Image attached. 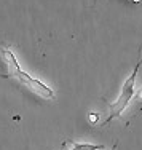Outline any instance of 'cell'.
I'll return each instance as SVG.
<instances>
[{"instance_id":"obj_3","label":"cell","mask_w":142,"mask_h":150,"mask_svg":"<svg viewBox=\"0 0 142 150\" xmlns=\"http://www.w3.org/2000/svg\"><path fill=\"white\" fill-rule=\"evenodd\" d=\"M104 149V145H94V144H70L66 150H99Z\"/></svg>"},{"instance_id":"obj_4","label":"cell","mask_w":142,"mask_h":150,"mask_svg":"<svg viewBox=\"0 0 142 150\" xmlns=\"http://www.w3.org/2000/svg\"><path fill=\"white\" fill-rule=\"evenodd\" d=\"M88 118H90V121L94 125V123H97V120H99V113H91V115L88 117Z\"/></svg>"},{"instance_id":"obj_5","label":"cell","mask_w":142,"mask_h":150,"mask_svg":"<svg viewBox=\"0 0 142 150\" xmlns=\"http://www.w3.org/2000/svg\"><path fill=\"white\" fill-rule=\"evenodd\" d=\"M136 94H137V98H141V99H142V86L139 88V90H137V93H136Z\"/></svg>"},{"instance_id":"obj_7","label":"cell","mask_w":142,"mask_h":150,"mask_svg":"<svg viewBox=\"0 0 142 150\" xmlns=\"http://www.w3.org/2000/svg\"><path fill=\"white\" fill-rule=\"evenodd\" d=\"M133 2H141V0H133Z\"/></svg>"},{"instance_id":"obj_1","label":"cell","mask_w":142,"mask_h":150,"mask_svg":"<svg viewBox=\"0 0 142 150\" xmlns=\"http://www.w3.org/2000/svg\"><path fill=\"white\" fill-rule=\"evenodd\" d=\"M0 53H2V58L6 64V69H8V74L5 75L6 78H15V80H18L23 85H26L30 91H34L35 94H38L43 99H48V101L54 99V91H53L51 88L47 86V85H45L43 81H40L38 78L30 77L27 72H24V70L21 69L18 61H16V56L13 54L11 50L0 48Z\"/></svg>"},{"instance_id":"obj_6","label":"cell","mask_w":142,"mask_h":150,"mask_svg":"<svg viewBox=\"0 0 142 150\" xmlns=\"http://www.w3.org/2000/svg\"><path fill=\"white\" fill-rule=\"evenodd\" d=\"M117 144H118V142H117ZM117 144H115V145H113V149H112V150H115V149H117Z\"/></svg>"},{"instance_id":"obj_2","label":"cell","mask_w":142,"mask_h":150,"mask_svg":"<svg viewBox=\"0 0 142 150\" xmlns=\"http://www.w3.org/2000/svg\"><path fill=\"white\" fill-rule=\"evenodd\" d=\"M141 66H142V56H141V59L137 61V64L134 66L131 75L125 80V83H123L122 91H120L117 101H113V102L109 104V117H107V120H105V123H110L113 118H117V117L122 115L123 110L128 107V104H129V101L133 99V96L136 94V91H134V85H136V77H137V72H139Z\"/></svg>"}]
</instances>
